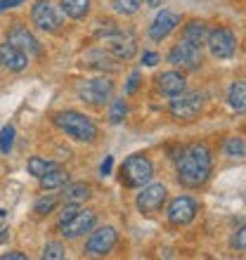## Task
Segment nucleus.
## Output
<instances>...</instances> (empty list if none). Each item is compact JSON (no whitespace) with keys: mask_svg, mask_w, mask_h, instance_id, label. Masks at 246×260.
Listing matches in <instances>:
<instances>
[{"mask_svg":"<svg viewBox=\"0 0 246 260\" xmlns=\"http://www.w3.org/2000/svg\"><path fill=\"white\" fill-rule=\"evenodd\" d=\"M211 149L206 144H192L178 158V180L184 187L204 185L211 175Z\"/></svg>","mask_w":246,"mask_h":260,"instance_id":"f257e3e1","label":"nucleus"},{"mask_svg":"<svg viewBox=\"0 0 246 260\" xmlns=\"http://www.w3.org/2000/svg\"><path fill=\"white\" fill-rule=\"evenodd\" d=\"M55 125L62 133H67L69 137L78 140V142H95L97 137V125L85 114H78V111H59V114H55Z\"/></svg>","mask_w":246,"mask_h":260,"instance_id":"f03ea898","label":"nucleus"},{"mask_svg":"<svg viewBox=\"0 0 246 260\" xmlns=\"http://www.w3.org/2000/svg\"><path fill=\"white\" fill-rule=\"evenodd\" d=\"M151 175H154V166H151L149 158L142 156V154H133V156H128L123 161L118 178H121V182L126 187L140 189V187H144L149 182Z\"/></svg>","mask_w":246,"mask_h":260,"instance_id":"7ed1b4c3","label":"nucleus"},{"mask_svg":"<svg viewBox=\"0 0 246 260\" xmlns=\"http://www.w3.org/2000/svg\"><path fill=\"white\" fill-rule=\"evenodd\" d=\"M111 95H114V83L107 76H100V78H93V81H85L78 85V97L83 102L95 104V107H104L111 100Z\"/></svg>","mask_w":246,"mask_h":260,"instance_id":"20e7f679","label":"nucleus"},{"mask_svg":"<svg viewBox=\"0 0 246 260\" xmlns=\"http://www.w3.org/2000/svg\"><path fill=\"white\" fill-rule=\"evenodd\" d=\"M175 100H171V114L175 118H182V121H190V118H194L201 111V107H204V100L206 95L204 92H180V95H173Z\"/></svg>","mask_w":246,"mask_h":260,"instance_id":"39448f33","label":"nucleus"},{"mask_svg":"<svg viewBox=\"0 0 246 260\" xmlns=\"http://www.w3.org/2000/svg\"><path fill=\"white\" fill-rule=\"evenodd\" d=\"M31 19L41 31H48V34H55L62 28V14L52 3L48 0H38L31 10Z\"/></svg>","mask_w":246,"mask_h":260,"instance_id":"423d86ee","label":"nucleus"},{"mask_svg":"<svg viewBox=\"0 0 246 260\" xmlns=\"http://www.w3.org/2000/svg\"><path fill=\"white\" fill-rule=\"evenodd\" d=\"M166 187L164 185H144L142 192L137 194V211L142 213V215H157L166 204Z\"/></svg>","mask_w":246,"mask_h":260,"instance_id":"0eeeda50","label":"nucleus"},{"mask_svg":"<svg viewBox=\"0 0 246 260\" xmlns=\"http://www.w3.org/2000/svg\"><path fill=\"white\" fill-rule=\"evenodd\" d=\"M104 43V50L109 52L114 59H133L135 57V41H133V36L128 34H121V31H111V34H104L102 38Z\"/></svg>","mask_w":246,"mask_h":260,"instance_id":"6e6552de","label":"nucleus"},{"mask_svg":"<svg viewBox=\"0 0 246 260\" xmlns=\"http://www.w3.org/2000/svg\"><path fill=\"white\" fill-rule=\"evenodd\" d=\"M206 45H208V50H211V55L216 57V59H227V57H232L234 50H237V38H234V34L230 28L220 26L208 34Z\"/></svg>","mask_w":246,"mask_h":260,"instance_id":"1a4fd4ad","label":"nucleus"},{"mask_svg":"<svg viewBox=\"0 0 246 260\" xmlns=\"http://www.w3.org/2000/svg\"><path fill=\"white\" fill-rule=\"evenodd\" d=\"M168 62H171L173 67L187 69V71L199 69V64H201V48L182 41V43H178V45H173L171 48V52H168Z\"/></svg>","mask_w":246,"mask_h":260,"instance_id":"9d476101","label":"nucleus"},{"mask_svg":"<svg viewBox=\"0 0 246 260\" xmlns=\"http://www.w3.org/2000/svg\"><path fill=\"white\" fill-rule=\"evenodd\" d=\"M118 234L114 227H100L95 232L90 234V239L85 241V253L88 255H107L111 248L116 246Z\"/></svg>","mask_w":246,"mask_h":260,"instance_id":"9b49d317","label":"nucleus"},{"mask_svg":"<svg viewBox=\"0 0 246 260\" xmlns=\"http://www.w3.org/2000/svg\"><path fill=\"white\" fill-rule=\"evenodd\" d=\"M93 227H95V213L81 211V208H78V213H76L71 220H67L64 225H59V230H62V237H64V239H76V237L90 232Z\"/></svg>","mask_w":246,"mask_h":260,"instance_id":"f8f14e48","label":"nucleus"},{"mask_svg":"<svg viewBox=\"0 0 246 260\" xmlns=\"http://www.w3.org/2000/svg\"><path fill=\"white\" fill-rule=\"evenodd\" d=\"M7 43L14 45V48H19L24 55H41V45L36 41V36L26 26H21V24H17V26H12L7 31Z\"/></svg>","mask_w":246,"mask_h":260,"instance_id":"ddd939ff","label":"nucleus"},{"mask_svg":"<svg viewBox=\"0 0 246 260\" xmlns=\"http://www.w3.org/2000/svg\"><path fill=\"white\" fill-rule=\"evenodd\" d=\"M197 215V201L190 197H178L173 199L168 206V220L173 225H187Z\"/></svg>","mask_w":246,"mask_h":260,"instance_id":"4468645a","label":"nucleus"},{"mask_svg":"<svg viewBox=\"0 0 246 260\" xmlns=\"http://www.w3.org/2000/svg\"><path fill=\"white\" fill-rule=\"evenodd\" d=\"M178 24H180L178 14L171 12V10H161V12L157 14V19L151 21L149 38H151V41H164V38H168V36L178 28Z\"/></svg>","mask_w":246,"mask_h":260,"instance_id":"2eb2a0df","label":"nucleus"},{"mask_svg":"<svg viewBox=\"0 0 246 260\" xmlns=\"http://www.w3.org/2000/svg\"><path fill=\"white\" fill-rule=\"evenodd\" d=\"M0 64L10 71H21L28 64V55H24L19 48H14L10 43H3L0 45Z\"/></svg>","mask_w":246,"mask_h":260,"instance_id":"dca6fc26","label":"nucleus"},{"mask_svg":"<svg viewBox=\"0 0 246 260\" xmlns=\"http://www.w3.org/2000/svg\"><path fill=\"white\" fill-rule=\"evenodd\" d=\"M157 88L164 92V95H180L184 88H187V81H184V76L178 74V71H166L157 78Z\"/></svg>","mask_w":246,"mask_h":260,"instance_id":"f3484780","label":"nucleus"},{"mask_svg":"<svg viewBox=\"0 0 246 260\" xmlns=\"http://www.w3.org/2000/svg\"><path fill=\"white\" fill-rule=\"evenodd\" d=\"M59 189H62L59 199L64 204H78V201H85L90 197V187L85 182H67Z\"/></svg>","mask_w":246,"mask_h":260,"instance_id":"a211bd4d","label":"nucleus"},{"mask_svg":"<svg viewBox=\"0 0 246 260\" xmlns=\"http://www.w3.org/2000/svg\"><path fill=\"white\" fill-rule=\"evenodd\" d=\"M208 26H206V21H190L187 26H184V41L192 43V45H197V48H201V45H206V41H208Z\"/></svg>","mask_w":246,"mask_h":260,"instance_id":"6ab92c4d","label":"nucleus"},{"mask_svg":"<svg viewBox=\"0 0 246 260\" xmlns=\"http://www.w3.org/2000/svg\"><path fill=\"white\" fill-rule=\"evenodd\" d=\"M62 12L71 19H83L90 12V0H62Z\"/></svg>","mask_w":246,"mask_h":260,"instance_id":"aec40b11","label":"nucleus"},{"mask_svg":"<svg viewBox=\"0 0 246 260\" xmlns=\"http://www.w3.org/2000/svg\"><path fill=\"white\" fill-rule=\"evenodd\" d=\"M38 180H41L43 189H59L62 185H67V182H69V173L62 171L59 166H57V168H52V171L45 173V175H43V178H38Z\"/></svg>","mask_w":246,"mask_h":260,"instance_id":"412c9836","label":"nucleus"},{"mask_svg":"<svg viewBox=\"0 0 246 260\" xmlns=\"http://www.w3.org/2000/svg\"><path fill=\"white\" fill-rule=\"evenodd\" d=\"M85 62H88L90 67L107 69V71H114V69H116L114 57H111L109 52H104V50H93V52H88V55H85Z\"/></svg>","mask_w":246,"mask_h":260,"instance_id":"4be33fe9","label":"nucleus"},{"mask_svg":"<svg viewBox=\"0 0 246 260\" xmlns=\"http://www.w3.org/2000/svg\"><path fill=\"white\" fill-rule=\"evenodd\" d=\"M28 173L31 175H36V178H43L45 173H50L52 168H57L55 161H48V158H43V156H31L28 158V164H26Z\"/></svg>","mask_w":246,"mask_h":260,"instance_id":"5701e85b","label":"nucleus"},{"mask_svg":"<svg viewBox=\"0 0 246 260\" xmlns=\"http://www.w3.org/2000/svg\"><path fill=\"white\" fill-rule=\"evenodd\" d=\"M227 100H230V107L232 109H237L241 114V111L246 109V85L244 83H234L232 88H230V95H227Z\"/></svg>","mask_w":246,"mask_h":260,"instance_id":"b1692460","label":"nucleus"},{"mask_svg":"<svg viewBox=\"0 0 246 260\" xmlns=\"http://www.w3.org/2000/svg\"><path fill=\"white\" fill-rule=\"evenodd\" d=\"M57 201H59V194H43V197L36 201L34 211L38 213V215H45V213H50L52 208H55Z\"/></svg>","mask_w":246,"mask_h":260,"instance_id":"393cba45","label":"nucleus"},{"mask_svg":"<svg viewBox=\"0 0 246 260\" xmlns=\"http://www.w3.org/2000/svg\"><path fill=\"white\" fill-rule=\"evenodd\" d=\"M142 5V0H111V7L118 14H135Z\"/></svg>","mask_w":246,"mask_h":260,"instance_id":"a878e982","label":"nucleus"},{"mask_svg":"<svg viewBox=\"0 0 246 260\" xmlns=\"http://www.w3.org/2000/svg\"><path fill=\"white\" fill-rule=\"evenodd\" d=\"M126 116H128V104L123 102V100H114V102H111V111H109V121L116 125V123H121Z\"/></svg>","mask_w":246,"mask_h":260,"instance_id":"bb28decb","label":"nucleus"},{"mask_svg":"<svg viewBox=\"0 0 246 260\" xmlns=\"http://www.w3.org/2000/svg\"><path fill=\"white\" fill-rule=\"evenodd\" d=\"M14 147V125H5L0 130V151L3 154H10Z\"/></svg>","mask_w":246,"mask_h":260,"instance_id":"cd10ccee","label":"nucleus"},{"mask_svg":"<svg viewBox=\"0 0 246 260\" xmlns=\"http://www.w3.org/2000/svg\"><path fill=\"white\" fill-rule=\"evenodd\" d=\"M225 151H227V156H234V158H241L244 156V140L241 137H230L225 144Z\"/></svg>","mask_w":246,"mask_h":260,"instance_id":"c85d7f7f","label":"nucleus"},{"mask_svg":"<svg viewBox=\"0 0 246 260\" xmlns=\"http://www.w3.org/2000/svg\"><path fill=\"white\" fill-rule=\"evenodd\" d=\"M43 258L62 260V258H64V246H62V244H57V241H50V244H45V248H43Z\"/></svg>","mask_w":246,"mask_h":260,"instance_id":"c756f323","label":"nucleus"},{"mask_svg":"<svg viewBox=\"0 0 246 260\" xmlns=\"http://www.w3.org/2000/svg\"><path fill=\"white\" fill-rule=\"evenodd\" d=\"M78 213V204H64V208H62V215H59V225H64L67 220H71Z\"/></svg>","mask_w":246,"mask_h":260,"instance_id":"7c9ffc66","label":"nucleus"},{"mask_svg":"<svg viewBox=\"0 0 246 260\" xmlns=\"http://www.w3.org/2000/svg\"><path fill=\"white\" fill-rule=\"evenodd\" d=\"M232 246L237 248V251H244L246 248V230H244V225L237 230V234L232 237Z\"/></svg>","mask_w":246,"mask_h":260,"instance_id":"2f4dec72","label":"nucleus"},{"mask_svg":"<svg viewBox=\"0 0 246 260\" xmlns=\"http://www.w3.org/2000/svg\"><path fill=\"white\" fill-rule=\"evenodd\" d=\"M137 83H140V71H133L128 76V83H126V95H133L137 90Z\"/></svg>","mask_w":246,"mask_h":260,"instance_id":"473e14b6","label":"nucleus"},{"mask_svg":"<svg viewBox=\"0 0 246 260\" xmlns=\"http://www.w3.org/2000/svg\"><path fill=\"white\" fill-rule=\"evenodd\" d=\"M142 62H144V67H157L159 55H157V52H144V55H142Z\"/></svg>","mask_w":246,"mask_h":260,"instance_id":"72a5a7b5","label":"nucleus"},{"mask_svg":"<svg viewBox=\"0 0 246 260\" xmlns=\"http://www.w3.org/2000/svg\"><path fill=\"white\" fill-rule=\"evenodd\" d=\"M111 168H114V156H107L102 161V166H100V173H102V175H109Z\"/></svg>","mask_w":246,"mask_h":260,"instance_id":"f704fd0d","label":"nucleus"},{"mask_svg":"<svg viewBox=\"0 0 246 260\" xmlns=\"http://www.w3.org/2000/svg\"><path fill=\"white\" fill-rule=\"evenodd\" d=\"M24 0H0V12H5V10H12V7H19Z\"/></svg>","mask_w":246,"mask_h":260,"instance_id":"c9c22d12","label":"nucleus"},{"mask_svg":"<svg viewBox=\"0 0 246 260\" xmlns=\"http://www.w3.org/2000/svg\"><path fill=\"white\" fill-rule=\"evenodd\" d=\"M3 260H26V255L17 253V251H10V253H3Z\"/></svg>","mask_w":246,"mask_h":260,"instance_id":"e433bc0d","label":"nucleus"},{"mask_svg":"<svg viewBox=\"0 0 246 260\" xmlns=\"http://www.w3.org/2000/svg\"><path fill=\"white\" fill-rule=\"evenodd\" d=\"M147 5H149V7H159V5H161V0H147Z\"/></svg>","mask_w":246,"mask_h":260,"instance_id":"4c0bfd02","label":"nucleus"}]
</instances>
